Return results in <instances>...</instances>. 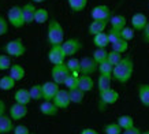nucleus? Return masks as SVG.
<instances>
[{
    "label": "nucleus",
    "mask_w": 149,
    "mask_h": 134,
    "mask_svg": "<svg viewBox=\"0 0 149 134\" xmlns=\"http://www.w3.org/2000/svg\"><path fill=\"white\" fill-rule=\"evenodd\" d=\"M133 73H134V62H133L131 56H125L120 60V63H118L113 67L112 80L119 84H127L131 80Z\"/></svg>",
    "instance_id": "f257e3e1"
},
{
    "label": "nucleus",
    "mask_w": 149,
    "mask_h": 134,
    "mask_svg": "<svg viewBox=\"0 0 149 134\" xmlns=\"http://www.w3.org/2000/svg\"><path fill=\"white\" fill-rule=\"evenodd\" d=\"M47 41L48 44L52 45H62L64 41V30L63 26L60 25L59 21L51 19L48 22V29H47Z\"/></svg>",
    "instance_id": "f03ea898"
},
{
    "label": "nucleus",
    "mask_w": 149,
    "mask_h": 134,
    "mask_svg": "<svg viewBox=\"0 0 149 134\" xmlns=\"http://www.w3.org/2000/svg\"><path fill=\"white\" fill-rule=\"evenodd\" d=\"M4 54H7L10 58H21L26 54V45L23 44L22 38H14L6 43L3 47Z\"/></svg>",
    "instance_id": "7ed1b4c3"
},
{
    "label": "nucleus",
    "mask_w": 149,
    "mask_h": 134,
    "mask_svg": "<svg viewBox=\"0 0 149 134\" xmlns=\"http://www.w3.org/2000/svg\"><path fill=\"white\" fill-rule=\"evenodd\" d=\"M7 21H8L10 25L13 27H15V29H21V27H23V25H26L25 18H23L22 7L13 6V7L8 10V13H7Z\"/></svg>",
    "instance_id": "20e7f679"
},
{
    "label": "nucleus",
    "mask_w": 149,
    "mask_h": 134,
    "mask_svg": "<svg viewBox=\"0 0 149 134\" xmlns=\"http://www.w3.org/2000/svg\"><path fill=\"white\" fill-rule=\"evenodd\" d=\"M71 73L68 70V67L66 63H62V64H54L52 66V70H51V77H52V81L56 82L58 85H64V82L67 80V77L70 75Z\"/></svg>",
    "instance_id": "39448f33"
},
{
    "label": "nucleus",
    "mask_w": 149,
    "mask_h": 134,
    "mask_svg": "<svg viewBox=\"0 0 149 134\" xmlns=\"http://www.w3.org/2000/svg\"><path fill=\"white\" fill-rule=\"evenodd\" d=\"M119 100V93L115 89H108L99 93V110L104 111L107 105H112Z\"/></svg>",
    "instance_id": "423d86ee"
},
{
    "label": "nucleus",
    "mask_w": 149,
    "mask_h": 134,
    "mask_svg": "<svg viewBox=\"0 0 149 134\" xmlns=\"http://www.w3.org/2000/svg\"><path fill=\"white\" fill-rule=\"evenodd\" d=\"M62 48H63L66 56H67V58H71V56L77 55L78 52L84 48V44H82L81 40H78L75 37H71V38H67V40L63 41Z\"/></svg>",
    "instance_id": "0eeeda50"
},
{
    "label": "nucleus",
    "mask_w": 149,
    "mask_h": 134,
    "mask_svg": "<svg viewBox=\"0 0 149 134\" xmlns=\"http://www.w3.org/2000/svg\"><path fill=\"white\" fill-rule=\"evenodd\" d=\"M91 17L92 19H97V21H108L112 17V11L109 8L108 6L105 4H99L93 7L91 11Z\"/></svg>",
    "instance_id": "6e6552de"
},
{
    "label": "nucleus",
    "mask_w": 149,
    "mask_h": 134,
    "mask_svg": "<svg viewBox=\"0 0 149 134\" xmlns=\"http://www.w3.org/2000/svg\"><path fill=\"white\" fill-rule=\"evenodd\" d=\"M66 54H64L62 45H52L48 51V60L52 64H62L66 63Z\"/></svg>",
    "instance_id": "1a4fd4ad"
},
{
    "label": "nucleus",
    "mask_w": 149,
    "mask_h": 134,
    "mask_svg": "<svg viewBox=\"0 0 149 134\" xmlns=\"http://www.w3.org/2000/svg\"><path fill=\"white\" fill-rule=\"evenodd\" d=\"M97 70H99V63L96 62L92 56L91 58H89V56H85V58L81 59V70H79L81 74L92 75V74L96 73Z\"/></svg>",
    "instance_id": "9d476101"
},
{
    "label": "nucleus",
    "mask_w": 149,
    "mask_h": 134,
    "mask_svg": "<svg viewBox=\"0 0 149 134\" xmlns=\"http://www.w3.org/2000/svg\"><path fill=\"white\" fill-rule=\"evenodd\" d=\"M56 107L59 110H66L68 108V105L71 104V98H70V93H68V89H59V92L56 93L55 98L52 100Z\"/></svg>",
    "instance_id": "9b49d317"
},
{
    "label": "nucleus",
    "mask_w": 149,
    "mask_h": 134,
    "mask_svg": "<svg viewBox=\"0 0 149 134\" xmlns=\"http://www.w3.org/2000/svg\"><path fill=\"white\" fill-rule=\"evenodd\" d=\"M27 105L19 103H14L11 107L8 108V114L13 118V121H21L27 115Z\"/></svg>",
    "instance_id": "f8f14e48"
},
{
    "label": "nucleus",
    "mask_w": 149,
    "mask_h": 134,
    "mask_svg": "<svg viewBox=\"0 0 149 134\" xmlns=\"http://www.w3.org/2000/svg\"><path fill=\"white\" fill-rule=\"evenodd\" d=\"M42 85V96H44V100H48V101H52L56 96V93L59 92V85L54 81H48V82H44L41 84Z\"/></svg>",
    "instance_id": "ddd939ff"
},
{
    "label": "nucleus",
    "mask_w": 149,
    "mask_h": 134,
    "mask_svg": "<svg viewBox=\"0 0 149 134\" xmlns=\"http://www.w3.org/2000/svg\"><path fill=\"white\" fill-rule=\"evenodd\" d=\"M148 18H146V15L142 13H136L130 19V23H131V27L134 29V30H138V31H142L144 30V27L146 26V23H148Z\"/></svg>",
    "instance_id": "4468645a"
},
{
    "label": "nucleus",
    "mask_w": 149,
    "mask_h": 134,
    "mask_svg": "<svg viewBox=\"0 0 149 134\" xmlns=\"http://www.w3.org/2000/svg\"><path fill=\"white\" fill-rule=\"evenodd\" d=\"M138 100L144 107L149 108V84H140L137 88Z\"/></svg>",
    "instance_id": "2eb2a0df"
},
{
    "label": "nucleus",
    "mask_w": 149,
    "mask_h": 134,
    "mask_svg": "<svg viewBox=\"0 0 149 134\" xmlns=\"http://www.w3.org/2000/svg\"><path fill=\"white\" fill-rule=\"evenodd\" d=\"M78 88L82 89L84 92H92L95 89V81L91 75H85V74H79V82H78Z\"/></svg>",
    "instance_id": "dca6fc26"
},
{
    "label": "nucleus",
    "mask_w": 149,
    "mask_h": 134,
    "mask_svg": "<svg viewBox=\"0 0 149 134\" xmlns=\"http://www.w3.org/2000/svg\"><path fill=\"white\" fill-rule=\"evenodd\" d=\"M108 25V21H97V19H93L88 27V33L91 34V36H96V34H99L101 31L105 30V27Z\"/></svg>",
    "instance_id": "f3484780"
},
{
    "label": "nucleus",
    "mask_w": 149,
    "mask_h": 134,
    "mask_svg": "<svg viewBox=\"0 0 149 134\" xmlns=\"http://www.w3.org/2000/svg\"><path fill=\"white\" fill-rule=\"evenodd\" d=\"M14 121L10 115H1L0 116V134H8L14 130Z\"/></svg>",
    "instance_id": "a211bd4d"
},
{
    "label": "nucleus",
    "mask_w": 149,
    "mask_h": 134,
    "mask_svg": "<svg viewBox=\"0 0 149 134\" xmlns=\"http://www.w3.org/2000/svg\"><path fill=\"white\" fill-rule=\"evenodd\" d=\"M59 108L56 107V104L54 101H48V100H44L40 105V112L45 116H55L58 114Z\"/></svg>",
    "instance_id": "6ab92c4d"
},
{
    "label": "nucleus",
    "mask_w": 149,
    "mask_h": 134,
    "mask_svg": "<svg viewBox=\"0 0 149 134\" xmlns=\"http://www.w3.org/2000/svg\"><path fill=\"white\" fill-rule=\"evenodd\" d=\"M14 100L15 103H19V104H27L32 101V96H30V90L29 89H18L15 93H14Z\"/></svg>",
    "instance_id": "aec40b11"
},
{
    "label": "nucleus",
    "mask_w": 149,
    "mask_h": 134,
    "mask_svg": "<svg viewBox=\"0 0 149 134\" xmlns=\"http://www.w3.org/2000/svg\"><path fill=\"white\" fill-rule=\"evenodd\" d=\"M36 7L33 4L32 1L30 3H26L23 4L22 11H23V18H25V22L26 25H30V23L34 22V15H36Z\"/></svg>",
    "instance_id": "412c9836"
},
{
    "label": "nucleus",
    "mask_w": 149,
    "mask_h": 134,
    "mask_svg": "<svg viewBox=\"0 0 149 134\" xmlns=\"http://www.w3.org/2000/svg\"><path fill=\"white\" fill-rule=\"evenodd\" d=\"M111 82H112V75H104V74H100L99 80H97V89L100 92H104V90L111 89Z\"/></svg>",
    "instance_id": "4be33fe9"
},
{
    "label": "nucleus",
    "mask_w": 149,
    "mask_h": 134,
    "mask_svg": "<svg viewBox=\"0 0 149 134\" xmlns=\"http://www.w3.org/2000/svg\"><path fill=\"white\" fill-rule=\"evenodd\" d=\"M93 44L96 45V48H107L108 45H111L108 40V34L101 31L99 34L93 36Z\"/></svg>",
    "instance_id": "5701e85b"
},
{
    "label": "nucleus",
    "mask_w": 149,
    "mask_h": 134,
    "mask_svg": "<svg viewBox=\"0 0 149 134\" xmlns=\"http://www.w3.org/2000/svg\"><path fill=\"white\" fill-rule=\"evenodd\" d=\"M109 23H111V27H112V29H116V30L120 31L123 27L126 26L127 19H126V17H123V15H112L111 19H109Z\"/></svg>",
    "instance_id": "b1692460"
},
{
    "label": "nucleus",
    "mask_w": 149,
    "mask_h": 134,
    "mask_svg": "<svg viewBox=\"0 0 149 134\" xmlns=\"http://www.w3.org/2000/svg\"><path fill=\"white\" fill-rule=\"evenodd\" d=\"M25 74H26V71L21 64H13L10 67V75L15 81H22L25 78Z\"/></svg>",
    "instance_id": "393cba45"
},
{
    "label": "nucleus",
    "mask_w": 149,
    "mask_h": 134,
    "mask_svg": "<svg viewBox=\"0 0 149 134\" xmlns=\"http://www.w3.org/2000/svg\"><path fill=\"white\" fill-rule=\"evenodd\" d=\"M67 3L72 13H81L86 8L88 0H67Z\"/></svg>",
    "instance_id": "a878e982"
},
{
    "label": "nucleus",
    "mask_w": 149,
    "mask_h": 134,
    "mask_svg": "<svg viewBox=\"0 0 149 134\" xmlns=\"http://www.w3.org/2000/svg\"><path fill=\"white\" fill-rule=\"evenodd\" d=\"M68 93H70L71 103H74V104H81L82 101H84V98H85V92L82 89H79V88L68 90Z\"/></svg>",
    "instance_id": "bb28decb"
},
{
    "label": "nucleus",
    "mask_w": 149,
    "mask_h": 134,
    "mask_svg": "<svg viewBox=\"0 0 149 134\" xmlns=\"http://www.w3.org/2000/svg\"><path fill=\"white\" fill-rule=\"evenodd\" d=\"M15 82L17 81L14 80L11 75H4L0 78V89L4 90V92H8L15 86Z\"/></svg>",
    "instance_id": "cd10ccee"
},
{
    "label": "nucleus",
    "mask_w": 149,
    "mask_h": 134,
    "mask_svg": "<svg viewBox=\"0 0 149 134\" xmlns=\"http://www.w3.org/2000/svg\"><path fill=\"white\" fill-rule=\"evenodd\" d=\"M116 122L123 130L130 129V127L134 126V119H133V116H130V115H120L116 119Z\"/></svg>",
    "instance_id": "c85d7f7f"
},
{
    "label": "nucleus",
    "mask_w": 149,
    "mask_h": 134,
    "mask_svg": "<svg viewBox=\"0 0 149 134\" xmlns=\"http://www.w3.org/2000/svg\"><path fill=\"white\" fill-rule=\"evenodd\" d=\"M49 18V13L47 8H37L36 10V15H34V22L38 23V25H42L45 23Z\"/></svg>",
    "instance_id": "c756f323"
},
{
    "label": "nucleus",
    "mask_w": 149,
    "mask_h": 134,
    "mask_svg": "<svg viewBox=\"0 0 149 134\" xmlns=\"http://www.w3.org/2000/svg\"><path fill=\"white\" fill-rule=\"evenodd\" d=\"M92 58L100 64V63L105 62L108 59V51L105 48H96V51L92 54Z\"/></svg>",
    "instance_id": "7c9ffc66"
},
{
    "label": "nucleus",
    "mask_w": 149,
    "mask_h": 134,
    "mask_svg": "<svg viewBox=\"0 0 149 134\" xmlns=\"http://www.w3.org/2000/svg\"><path fill=\"white\" fill-rule=\"evenodd\" d=\"M66 64H67L68 70H70V73H74V74H81L79 73V70H81V60H78L77 58H70L66 62Z\"/></svg>",
    "instance_id": "2f4dec72"
},
{
    "label": "nucleus",
    "mask_w": 149,
    "mask_h": 134,
    "mask_svg": "<svg viewBox=\"0 0 149 134\" xmlns=\"http://www.w3.org/2000/svg\"><path fill=\"white\" fill-rule=\"evenodd\" d=\"M78 82H79V74H74V73H71V74L67 77L66 82H64V86H66L68 90L75 89V88H78Z\"/></svg>",
    "instance_id": "473e14b6"
},
{
    "label": "nucleus",
    "mask_w": 149,
    "mask_h": 134,
    "mask_svg": "<svg viewBox=\"0 0 149 134\" xmlns=\"http://www.w3.org/2000/svg\"><path fill=\"white\" fill-rule=\"evenodd\" d=\"M29 90H30L32 100H34V101L44 100V96H42V85H40V84H36V85H33Z\"/></svg>",
    "instance_id": "72a5a7b5"
},
{
    "label": "nucleus",
    "mask_w": 149,
    "mask_h": 134,
    "mask_svg": "<svg viewBox=\"0 0 149 134\" xmlns=\"http://www.w3.org/2000/svg\"><path fill=\"white\" fill-rule=\"evenodd\" d=\"M113 51H116V52H120V54H125L127 49H129V41L125 40V38H119L116 43H113L111 44Z\"/></svg>",
    "instance_id": "f704fd0d"
},
{
    "label": "nucleus",
    "mask_w": 149,
    "mask_h": 134,
    "mask_svg": "<svg viewBox=\"0 0 149 134\" xmlns=\"http://www.w3.org/2000/svg\"><path fill=\"white\" fill-rule=\"evenodd\" d=\"M103 130L105 134H122V131H123L122 127L118 125V122H115V123H107V125L104 126Z\"/></svg>",
    "instance_id": "c9c22d12"
},
{
    "label": "nucleus",
    "mask_w": 149,
    "mask_h": 134,
    "mask_svg": "<svg viewBox=\"0 0 149 134\" xmlns=\"http://www.w3.org/2000/svg\"><path fill=\"white\" fill-rule=\"evenodd\" d=\"M122 59H123V55L120 54V52H116V51H113V49H111L108 52V59H107V60H108L113 67L116 66L118 63H120Z\"/></svg>",
    "instance_id": "e433bc0d"
},
{
    "label": "nucleus",
    "mask_w": 149,
    "mask_h": 134,
    "mask_svg": "<svg viewBox=\"0 0 149 134\" xmlns=\"http://www.w3.org/2000/svg\"><path fill=\"white\" fill-rule=\"evenodd\" d=\"M99 71H100V74H104V75H112L113 66L108 62V60H105V62L99 64Z\"/></svg>",
    "instance_id": "4c0bfd02"
},
{
    "label": "nucleus",
    "mask_w": 149,
    "mask_h": 134,
    "mask_svg": "<svg viewBox=\"0 0 149 134\" xmlns=\"http://www.w3.org/2000/svg\"><path fill=\"white\" fill-rule=\"evenodd\" d=\"M11 67V59L7 54L0 55V71H4V70H10Z\"/></svg>",
    "instance_id": "58836bf2"
},
{
    "label": "nucleus",
    "mask_w": 149,
    "mask_h": 134,
    "mask_svg": "<svg viewBox=\"0 0 149 134\" xmlns=\"http://www.w3.org/2000/svg\"><path fill=\"white\" fill-rule=\"evenodd\" d=\"M108 40H109V44H113V43H116L119 38H122V36H120V31L116 30V29H109L108 30Z\"/></svg>",
    "instance_id": "ea45409f"
},
{
    "label": "nucleus",
    "mask_w": 149,
    "mask_h": 134,
    "mask_svg": "<svg viewBox=\"0 0 149 134\" xmlns=\"http://www.w3.org/2000/svg\"><path fill=\"white\" fill-rule=\"evenodd\" d=\"M120 36H122V38H125V40L130 41L133 40V37H134V29L133 27H129V26H125L120 30Z\"/></svg>",
    "instance_id": "a19ab883"
},
{
    "label": "nucleus",
    "mask_w": 149,
    "mask_h": 134,
    "mask_svg": "<svg viewBox=\"0 0 149 134\" xmlns=\"http://www.w3.org/2000/svg\"><path fill=\"white\" fill-rule=\"evenodd\" d=\"M8 21H6L1 15H0V37L1 36H6L8 33Z\"/></svg>",
    "instance_id": "79ce46f5"
},
{
    "label": "nucleus",
    "mask_w": 149,
    "mask_h": 134,
    "mask_svg": "<svg viewBox=\"0 0 149 134\" xmlns=\"http://www.w3.org/2000/svg\"><path fill=\"white\" fill-rule=\"evenodd\" d=\"M13 134H30V130H29V127L25 125H18V126L14 127Z\"/></svg>",
    "instance_id": "37998d69"
},
{
    "label": "nucleus",
    "mask_w": 149,
    "mask_h": 134,
    "mask_svg": "<svg viewBox=\"0 0 149 134\" xmlns=\"http://www.w3.org/2000/svg\"><path fill=\"white\" fill-rule=\"evenodd\" d=\"M141 133H142V131H141L138 127H136V126H133L130 129H126L122 131V134H141Z\"/></svg>",
    "instance_id": "c03bdc74"
},
{
    "label": "nucleus",
    "mask_w": 149,
    "mask_h": 134,
    "mask_svg": "<svg viewBox=\"0 0 149 134\" xmlns=\"http://www.w3.org/2000/svg\"><path fill=\"white\" fill-rule=\"evenodd\" d=\"M142 40L149 44V22L146 23V26H145L144 30H142Z\"/></svg>",
    "instance_id": "a18cd8bd"
},
{
    "label": "nucleus",
    "mask_w": 149,
    "mask_h": 134,
    "mask_svg": "<svg viewBox=\"0 0 149 134\" xmlns=\"http://www.w3.org/2000/svg\"><path fill=\"white\" fill-rule=\"evenodd\" d=\"M79 134H100L97 130L95 129H91V127H85V129H82L81 130V133Z\"/></svg>",
    "instance_id": "49530a36"
},
{
    "label": "nucleus",
    "mask_w": 149,
    "mask_h": 134,
    "mask_svg": "<svg viewBox=\"0 0 149 134\" xmlns=\"http://www.w3.org/2000/svg\"><path fill=\"white\" fill-rule=\"evenodd\" d=\"M6 114V103L3 100H0V116Z\"/></svg>",
    "instance_id": "de8ad7c7"
},
{
    "label": "nucleus",
    "mask_w": 149,
    "mask_h": 134,
    "mask_svg": "<svg viewBox=\"0 0 149 134\" xmlns=\"http://www.w3.org/2000/svg\"><path fill=\"white\" fill-rule=\"evenodd\" d=\"M32 3H44L45 0H30Z\"/></svg>",
    "instance_id": "09e8293b"
},
{
    "label": "nucleus",
    "mask_w": 149,
    "mask_h": 134,
    "mask_svg": "<svg viewBox=\"0 0 149 134\" xmlns=\"http://www.w3.org/2000/svg\"><path fill=\"white\" fill-rule=\"evenodd\" d=\"M141 134H149V131H144V133H141Z\"/></svg>",
    "instance_id": "8fccbe9b"
},
{
    "label": "nucleus",
    "mask_w": 149,
    "mask_h": 134,
    "mask_svg": "<svg viewBox=\"0 0 149 134\" xmlns=\"http://www.w3.org/2000/svg\"><path fill=\"white\" fill-rule=\"evenodd\" d=\"M30 134H34V133H30Z\"/></svg>",
    "instance_id": "3c124183"
}]
</instances>
